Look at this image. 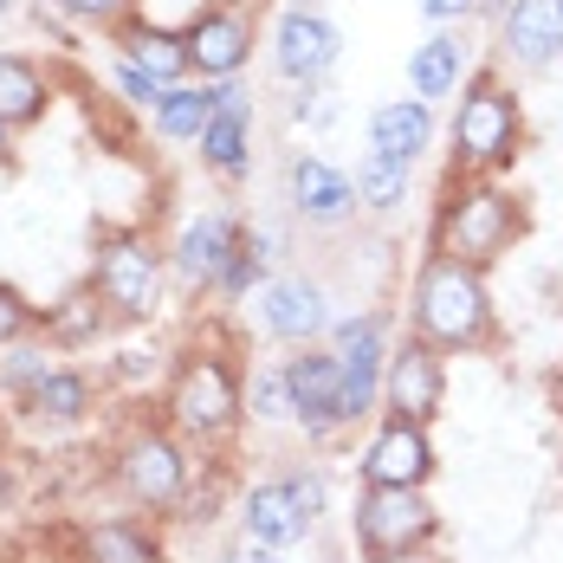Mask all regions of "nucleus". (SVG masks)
I'll list each match as a JSON object with an SVG mask.
<instances>
[{
    "label": "nucleus",
    "instance_id": "f257e3e1",
    "mask_svg": "<svg viewBox=\"0 0 563 563\" xmlns=\"http://www.w3.org/2000/svg\"><path fill=\"white\" fill-rule=\"evenodd\" d=\"M408 331L421 343H434L441 356H466V350H486L499 338V318H493V285L479 266L434 253L421 260V273L408 285Z\"/></svg>",
    "mask_w": 563,
    "mask_h": 563
},
{
    "label": "nucleus",
    "instance_id": "f03ea898",
    "mask_svg": "<svg viewBox=\"0 0 563 563\" xmlns=\"http://www.w3.org/2000/svg\"><path fill=\"white\" fill-rule=\"evenodd\" d=\"M453 143V175H506L525 150V104L506 65H473V78L460 85L448 117Z\"/></svg>",
    "mask_w": 563,
    "mask_h": 563
},
{
    "label": "nucleus",
    "instance_id": "7ed1b4c3",
    "mask_svg": "<svg viewBox=\"0 0 563 563\" xmlns=\"http://www.w3.org/2000/svg\"><path fill=\"white\" fill-rule=\"evenodd\" d=\"M518 233H525V214L499 175H453L448 181V195L434 208V253H453L486 273L499 253H511Z\"/></svg>",
    "mask_w": 563,
    "mask_h": 563
},
{
    "label": "nucleus",
    "instance_id": "20e7f679",
    "mask_svg": "<svg viewBox=\"0 0 563 563\" xmlns=\"http://www.w3.org/2000/svg\"><path fill=\"white\" fill-rule=\"evenodd\" d=\"M169 428L188 441H227L246 421V376L227 363L221 350H188L169 376Z\"/></svg>",
    "mask_w": 563,
    "mask_h": 563
},
{
    "label": "nucleus",
    "instance_id": "39448f33",
    "mask_svg": "<svg viewBox=\"0 0 563 563\" xmlns=\"http://www.w3.org/2000/svg\"><path fill=\"white\" fill-rule=\"evenodd\" d=\"M163 266H169V253H163L143 227H111V233H98L91 285H98V298L111 305L117 324L156 318V305H163Z\"/></svg>",
    "mask_w": 563,
    "mask_h": 563
},
{
    "label": "nucleus",
    "instance_id": "423d86ee",
    "mask_svg": "<svg viewBox=\"0 0 563 563\" xmlns=\"http://www.w3.org/2000/svg\"><path fill=\"white\" fill-rule=\"evenodd\" d=\"M111 473H117V493L136 511H181L188 486H195V460L169 428H136L117 448Z\"/></svg>",
    "mask_w": 563,
    "mask_h": 563
},
{
    "label": "nucleus",
    "instance_id": "0eeeda50",
    "mask_svg": "<svg viewBox=\"0 0 563 563\" xmlns=\"http://www.w3.org/2000/svg\"><path fill=\"white\" fill-rule=\"evenodd\" d=\"M350 531L363 544V558H395V551H428L441 531V511L428 506V493L415 486H363Z\"/></svg>",
    "mask_w": 563,
    "mask_h": 563
},
{
    "label": "nucleus",
    "instance_id": "6e6552de",
    "mask_svg": "<svg viewBox=\"0 0 563 563\" xmlns=\"http://www.w3.org/2000/svg\"><path fill=\"white\" fill-rule=\"evenodd\" d=\"M181 40H188V65L201 71V85H221V78H240V71L253 65L260 26H253V13H246L240 0H208V7L181 26Z\"/></svg>",
    "mask_w": 563,
    "mask_h": 563
},
{
    "label": "nucleus",
    "instance_id": "1a4fd4ad",
    "mask_svg": "<svg viewBox=\"0 0 563 563\" xmlns=\"http://www.w3.org/2000/svg\"><path fill=\"white\" fill-rule=\"evenodd\" d=\"M343 58V26L324 7H285L273 20V71L291 85H324Z\"/></svg>",
    "mask_w": 563,
    "mask_h": 563
},
{
    "label": "nucleus",
    "instance_id": "9d476101",
    "mask_svg": "<svg viewBox=\"0 0 563 563\" xmlns=\"http://www.w3.org/2000/svg\"><path fill=\"white\" fill-rule=\"evenodd\" d=\"M253 318L266 338L291 343V350H311L318 338H331V298L324 285L305 279V273H279L253 291Z\"/></svg>",
    "mask_w": 563,
    "mask_h": 563
},
{
    "label": "nucleus",
    "instance_id": "9b49d317",
    "mask_svg": "<svg viewBox=\"0 0 563 563\" xmlns=\"http://www.w3.org/2000/svg\"><path fill=\"white\" fill-rule=\"evenodd\" d=\"M448 401V356L434 343H421L415 331L389 350V369H383V408L401 415V421H434Z\"/></svg>",
    "mask_w": 563,
    "mask_h": 563
},
{
    "label": "nucleus",
    "instance_id": "f8f14e48",
    "mask_svg": "<svg viewBox=\"0 0 563 563\" xmlns=\"http://www.w3.org/2000/svg\"><path fill=\"white\" fill-rule=\"evenodd\" d=\"M434 466H441V460H434L428 428H421V421H401V415H383V428L369 434V448L356 460L363 486H415V493H428Z\"/></svg>",
    "mask_w": 563,
    "mask_h": 563
},
{
    "label": "nucleus",
    "instance_id": "ddd939ff",
    "mask_svg": "<svg viewBox=\"0 0 563 563\" xmlns=\"http://www.w3.org/2000/svg\"><path fill=\"white\" fill-rule=\"evenodd\" d=\"M285 376H291V408H298V428L311 441H331L343 428V363L338 350H298L285 356Z\"/></svg>",
    "mask_w": 563,
    "mask_h": 563
},
{
    "label": "nucleus",
    "instance_id": "4468645a",
    "mask_svg": "<svg viewBox=\"0 0 563 563\" xmlns=\"http://www.w3.org/2000/svg\"><path fill=\"white\" fill-rule=\"evenodd\" d=\"M246 246V227L233 221L227 208H208V214H195V221L175 233V246H169V266H175V279L181 285H195V291H214L227 273V260Z\"/></svg>",
    "mask_w": 563,
    "mask_h": 563
},
{
    "label": "nucleus",
    "instance_id": "2eb2a0df",
    "mask_svg": "<svg viewBox=\"0 0 563 563\" xmlns=\"http://www.w3.org/2000/svg\"><path fill=\"white\" fill-rule=\"evenodd\" d=\"M499 65L511 71L563 65V0H511V13L499 20Z\"/></svg>",
    "mask_w": 563,
    "mask_h": 563
},
{
    "label": "nucleus",
    "instance_id": "dca6fc26",
    "mask_svg": "<svg viewBox=\"0 0 563 563\" xmlns=\"http://www.w3.org/2000/svg\"><path fill=\"white\" fill-rule=\"evenodd\" d=\"M285 188H291V214L311 221V227H343L356 214V181H350V169H338V163L318 156V150H298V156H291Z\"/></svg>",
    "mask_w": 563,
    "mask_h": 563
},
{
    "label": "nucleus",
    "instance_id": "f3484780",
    "mask_svg": "<svg viewBox=\"0 0 563 563\" xmlns=\"http://www.w3.org/2000/svg\"><path fill=\"white\" fill-rule=\"evenodd\" d=\"M466 78H473V40H466V26H434L408 53V98H421V104L460 98Z\"/></svg>",
    "mask_w": 563,
    "mask_h": 563
},
{
    "label": "nucleus",
    "instance_id": "a211bd4d",
    "mask_svg": "<svg viewBox=\"0 0 563 563\" xmlns=\"http://www.w3.org/2000/svg\"><path fill=\"white\" fill-rule=\"evenodd\" d=\"M111 40H117V58L143 65L163 91L195 78V65H188V40H181L175 26H156V20H143V13H136V20H123V26H117Z\"/></svg>",
    "mask_w": 563,
    "mask_h": 563
},
{
    "label": "nucleus",
    "instance_id": "6ab92c4d",
    "mask_svg": "<svg viewBox=\"0 0 563 563\" xmlns=\"http://www.w3.org/2000/svg\"><path fill=\"white\" fill-rule=\"evenodd\" d=\"M434 136H441V117L421 98H389L369 111V150H383L395 163H421L434 150Z\"/></svg>",
    "mask_w": 563,
    "mask_h": 563
},
{
    "label": "nucleus",
    "instance_id": "aec40b11",
    "mask_svg": "<svg viewBox=\"0 0 563 563\" xmlns=\"http://www.w3.org/2000/svg\"><path fill=\"white\" fill-rule=\"evenodd\" d=\"M305 531H311V518L291 506V486H285V479H260V486L240 493V538L273 544V551H291Z\"/></svg>",
    "mask_w": 563,
    "mask_h": 563
},
{
    "label": "nucleus",
    "instance_id": "412c9836",
    "mask_svg": "<svg viewBox=\"0 0 563 563\" xmlns=\"http://www.w3.org/2000/svg\"><path fill=\"white\" fill-rule=\"evenodd\" d=\"M33 428H78L91 408H98V383L85 376V369H71V363H58L53 376L40 383V389H26L13 401Z\"/></svg>",
    "mask_w": 563,
    "mask_h": 563
},
{
    "label": "nucleus",
    "instance_id": "4be33fe9",
    "mask_svg": "<svg viewBox=\"0 0 563 563\" xmlns=\"http://www.w3.org/2000/svg\"><path fill=\"white\" fill-rule=\"evenodd\" d=\"M53 111V71L33 53H0V123L33 130Z\"/></svg>",
    "mask_w": 563,
    "mask_h": 563
},
{
    "label": "nucleus",
    "instance_id": "5701e85b",
    "mask_svg": "<svg viewBox=\"0 0 563 563\" xmlns=\"http://www.w3.org/2000/svg\"><path fill=\"white\" fill-rule=\"evenodd\" d=\"M111 305L98 298V285H78V291H65L58 305H46V318H40V331L53 350H91V343L111 331Z\"/></svg>",
    "mask_w": 563,
    "mask_h": 563
},
{
    "label": "nucleus",
    "instance_id": "b1692460",
    "mask_svg": "<svg viewBox=\"0 0 563 563\" xmlns=\"http://www.w3.org/2000/svg\"><path fill=\"white\" fill-rule=\"evenodd\" d=\"M78 563H169L163 558V538L136 518H104V525H85L78 538Z\"/></svg>",
    "mask_w": 563,
    "mask_h": 563
},
{
    "label": "nucleus",
    "instance_id": "393cba45",
    "mask_svg": "<svg viewBox=\"0 0 563 563\" xmlns=\"http://www.w3.org/2000/svg\"><path fill=\"white\" fill-rule=\"evenodd\" d=\"M350 181H356V214H401L408 195H415V163H395L383 150H363Z\"/></svg>",
    "mask_w": 563,
    "mask_h": 563
},
{
    "label": "nucleus",
    "instance_id": "a878e982",
    "mask_svg": "<svg viewBox=\"0 0 563 563\" xmlns=\"http://www.w3.org/2000/svg\"><path fill=\"white\" fill-rule=\"evenodd\" d=\"M195 150H201V169H214L221 181H240V175L253 169V117L214 111Z\"/></svg>",
    "mask_w": 563,
    "mask_h": 563
},
{
    "label": "nucleus",
    "instance_id": "bb28decb",
    "mask_svg": "<svg viewBox=\"0 0 563 563\" xmlns=\"http://www.w3.org/2000/svg\"><path fill=\"white\" fill-rule=\"evenodd\" d=\"M208 117H214L208 85H169V91L156 98V111H150V130H156L163 143H201Z\"/></svg>",
    "mask_w": 563,
    "mask_h": 563
},
{
    "label": "nucleus",
    "instance_id": "cd10ccee",
    "mask_svg": "<svg viewBox=\"0 0 563 563\" xmlns=\"http://www.w3.org/2000/svg\"><path fill=\"white\" fill-rule=\"evenodd\" d=\"M246 415H253V421H273V428L298 421V408H291V376H285V363H266V369H253V376H246Z\"/></svg>",
    "mask_w": 563,
    "mask_h": 563
},
{
    "label": "nucleus",
    "instance_id": "c85d7f7f",
    "mask_svg": "<svg viewBox=\"0 0 563 563\" xmlns=\"http://www.w3.org/2000/svg\"><path fill=\"white\" fill-rule=\"evenodd\" d=\"M58 350L53 343H13V350H7V356H0V389L13 395V401H20V395L26 389H40V383H46V376H53L58 363H53Z\"/></svg>",
    "mask_w": 563,
    "mask_h": 563
},
{
    "label": "nucleus",
    "instance_id": "c756f323",
    "mask_svg": "<svg viewBox=\"0 0 563 563\" xmlns=\"http://www.w3.org/2000/svg\"><path fill=\"white\" fill-rule=\"evenodd\" d=\"M40 7L58 20H78V26H104V33H117L123 20L143 13V0H40Z\"/></svg>",
    "mask_w": 563,
    "mask_h": 563
},
{
    "label": "nucleus",
    "instance_id": "7c9ffc66",
    "mask_svg": "<svg viewBox=\"0 0 563 563\" xmlns=\"http://www.w3.org/2000/svg\"><path fill=\"white\" fill-rule=\"evenodd\" d=\"M33 331H40V311L26 305V291H20V285H7V279H0V350L26 343Z\"/></svg>",
    "mask_w": 563,
    "mask_h": 563
},
{
    "label": "nucleus",
    "instance_id": "2f4dec72",
    "mask_svg": "<svg viewBox=\"0 0 563 563\" xmlns=\"http://www.w3.org/2000/svg\"><path fill=\"white\" fill-rule=\"evenodd\" d=\"M260 285H266V260H260L253 246H240V253L227 260V273H221V285H214V291H221V298H253Z\"/></svg>",
    "mask_w": 563,
    "mask_h": 563
},
{
    "label": "nucleus",
    "instance_id": "473e14b6",
    "mask_svg": "<svg viewBox=\"0 0 563 563\" xmlns=\"http://www.w3.org/2000/svg\"><path fill=\"white\" fill-rule=\"evenodd\" d=\"M111 85H117L123 104H143V111H156V98H163V85H156L143 65H130V58H117L111 65Z\"/></svg>",
    "mask_w": 563,
    "mask_h": 563
},
{
    "label": "nucleus",
    "instance_id": "72a5a7b5",
    "mask_svg": "<svg viewBox=\"0 0 563 563\" xmlns=\"http://www.w3.org/2000/svg\"><path fill=\"white\" fill-rule=\"evenodd\" d=\"M221 499H227V479L221 473H208L201 486H188V499H181L175 518H188V525H214V518H221Z\"/></svg>",
    "mask_w": 563,
    "mask_h": 563
},
{
    "label": "nucleus",
    "instance_id": "f704fd0d",
    "mask_svg": "<svg viewBox=\"0 0 563 563\" xmlns=\"http://www.w3.org/2000/svg\"><path fill=\"white\" fill-rule=\"evenodd\" d=\"M291 117H298V123H311V130H331V123H338V98H331L324 85H298Z\"/></svg>",
    "mask_w": 563,
    "mask_h": 563
},
{
    "label": "nucleus",
    "instance_id": "c9c22d12",
    "mask_svg": "<svg viewBox=\"0 0 563 563\" xmlns=\"http://www.w3.org/2000/svg\"><path fill=\"white\" fill-rule=\"evenodd\" d=\"M285 486H291V506H298L305 518H311V525H318V511H324V499H331L324 473H318V466H305V473H285Z\"/></svg>",
    "mask_w": 563,
    "mask_h": 563
},
{
    "label": "nucleus",
    "instance_id": "e433bc0d",
    "mask_svg": "<svg viewBox=\"0 0 563 563\" xmlns=\"http://www.w3.org/2000/svg\"><path fill=\"white\" fill-rule=\"evenodd\" d=\"M208 98H214V111H227V117H253V91H246L240 78H221V85H208Z\"/></svg>",
    "mask_w": 563,
    "mask_h": 563
},
{
    "label": "nucleus",
    "instance_id": "4c0bfd02",
    "mask_svg": "<svg viewBox=\"0 0 563 563\" xmlns=\"http://www.w3.org/2000/svg\"><path fill=\"white\" fill-rule=\"evenodd\" d=\"M421 13L434 26H466V20H479V0H421Z\"/></svg>",
    "mask_w": 563,
    "mask_h": 563
},
{
    "label": "nucleus",
    "instance_id": "58836bf2",
    "mask_svg": "<svg viewBox=\"0 0 563 563\" xmlns=\"http://www.w3.org/2000/svg\"><path fill=\"white\" fill-rule=\"evenodd\" d=\"M227 563H285V551H273V544H253V538H240Z\"/></svg>",
    "mask_w": 563,
    "mask_h": 563
},
{
    "label": "nucleus",
    "instance_id": "ea45409f",
    "mask_svg": "<svg viewBox=\"0 0 563 563\" xmlns=\"http://www.w3.org/2000/svg\"><path fill=\"white\" fill-rule=\"evenodd\" d=\"M369 563H448V558L428 544V551H395V558H369Z\"/></svg>",
    "mask_w": 563,
    "mask_h": 563
},
{
    "label": "nucleus",
    "instance_id": "a19ab883",
    "mask_svg": "<svg viewBox=\"0 0 563 563\" xmlns=\"http://www.w3.org/2000/svg\"><path fill=\"white\" fill-rule=\"evenodd\" d=\"M511 13V0H479V20H506Z\"/></svg>",
    "mask_w": 563,
    "mask_h": 563
},
{
    "label": "nucleus",
    "instance_id": "79ce46f5",
    "mask_svg": "<svg viewBox=\"0 0 563 563\" xmlns=\"http://www.w3.org/2000/svg\"><path fill=\"white\" fill-rule=\"evenodd\" d=\"M13 136H20V130H13V123H0V163L13 156Z\"/></svg>",
    "mask_w": 563,
    "mask_h": 563
},
{
    "label": "nucleus",
    "instance_id": "37998d69",
    "mask_svg": "<svg viewBox=\"0 0 563 563\" xmlns=\"http://www.w3.org/2000/svg\"><path fill=\"white\" fill-rule=\"evenodd\" d=\"M7 13H13V0H0V20H7Z\"/></svg>",
    "mask_w": 563,
    "mask_h": 563
},
{
    "label": "nucleus",
    "instance_id": "c03bdc74",
    "mask_svg": "<svg viewBox=\"0 0 563 563\" xmlns=\"http://www.w3.org/2000/svg\"><path fill=\"white\" fill-rule=\"evenodd\" d=\"M291 7H318V0H291Z\"/></svg>",
    "mask_w": 563,
    "mask_h": 563
}]
</instances>
